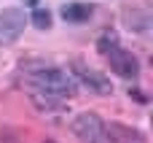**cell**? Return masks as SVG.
I'll return each instance as SVG.
<instances>
[{
    "label": "cell",
    "mask_w": 153,
    "mask_h": 143,
    "mask_svg": "<svg viewBox=\"0 0 153 143\" xmlns=\"http://www.w3.org/2000/svg\"><path fill=\"white\" fill-rule=\"evenodd\" d=\"M108 62H110V70H113L116 76L126 78V81H132V78L140 76V62H137V57H134L132 51H126V49H116L113 54H108Z\"/></svg>",
    "instance_id": "cell-5"
},
{
    "label": "cell",
    "mask_w": 153,
    "mask_h": 143,
    "mask_svg": "<svg viewBox=\"0 0 153 143\" xmlns=\"http://www.w3.org/2000/svg\"><path fill=\"white\" fill-rule=\"evenodd\" d=\"M148 22H151V14L148 11H134V19H129L126 24L132 30H148Z\"/></svg>",
    "instance_id": "cell-10"
},
{
    "label": "cell",
    "mask_w": 153,
    "mask_h": 143,
    "mask_svg": "<svg viewBox=\"0 0 153 143\" xmlns=\"http://www.w3.org/2000/svg\"><path fill=\"white\" fill-rule=\"evenodd\" d=\"M73 78H75V84L86 87L89 92H94V95H100V97H108V95L113 92L110 81H108L100 70H94V68H89V65H83V62H73Z\"/></svg>",
    "instance_id": "cell-3"
},
{
    "label": "cell",
    "mask_w": 153,
    "mask_h": 143,
    "mask_svg": "<svg viewBox=\"0 0 153 143\" xmlns=\"http://www.w3.org/2000/svg\"><path fill=\"white\" fill-rule=\"evenodd\" d=\"M91 14H94V5H89V3H67V5H62V19L70 22V24H83V22L91 19Z\"/></svg>",
    "instance_id": "cell-6"
},
{
    "label": "cell",
    "mask_w": 153,
    "mask_h": 143,
    "mask_svg": "<svg viewBox=\"0 0 153 143\" xmlns=\"http://www.w3.org/2000/svg\"><path fill=\"white\" fill-rule=\"evenodd\" d=\"M27 22H32L38 30H51V14L43 11V8H35L32 11V19H27Z\"/></svg>",
    "instance_id": "cell-9"
},
{
    "label": "cell",
    "mask_w": 153,
    "mask_h": 143,
    "mask_svg": "<svg viewBox=\"0 0 153 143\" xmlns=\"http://www.w3.org/2000/svg\"><path fill=\"white\" fill-rule=\"evenodd\" d=\"M30 97H32L35 108H38V111H43V114H51V111H62V100H56V97H51V95H40V92H32Z\"/></svg>",
    "instance_id": "cell-7"
},
{
    "label": "cell",
    "mask_w": 153,
    "mask_h": 143,
    "mask_svg": "<svg viewBox=\"0 0 153 143\" xmlns=\"http://www.w3.org/2000/svg\"><path fill=\"white\" fill-rule=\"evenodd\" d=\"M70 130H73V135L81 143H110L108 141V124H105L97 114H91V111L78 114V116L73 119Z\"/></svg>",
    "instance_id": "cell-2"
},
{
    "label": "cell",
    "mask_w": 153,
    "mask_h": 143,
    "mask_svg": "<svg viewBox=\"0 0 153 143\" xmlns=\"http://www.w3.org/2000/svg\"><path fill=\"white\" fill-rule=\"evenodd\" d=\"M27 27V16L22 8H3L0 11V46H11Z\"/></svg>",
    "instance_id": "cell-4"
},
{
    "label": "cell",
    "mask_w": 153,
    "mask_h": 143,
    "mask_svg": "<svg viewBox=\"0 0 153 143\" xmlns=\"http://www.w3.org/2000/svg\"><path fill=\"white\" fill-rule=\"evenodd\" d=\"M116 49H121V43H118V35H116L113 30H105V32L97 38V51L108 57V54H113Z\"/></svg>",
    "instance_id": "cell-8"
},
{
    "label": "cell",
    "mask_w": 153,
    "mask_h": 143,
    "mask_svg": "<svg viewBox=\"0 0 153 143\" xmlns=\"http://www.w3.org/2000/svg\"><path fill=\"white\" fill-rule=\"evenodd\" d=\"M30 87L32 92H40V95H51L56 100H65V97H73L78 92V84L73 78L70 70H62V68H38L30 73Z\"/></svg>",
    "instance_id": "cell-1"
},
{
    "label": "cell",
    "mask_w": 153,
    "mask_h": 143,
    "mask_svg": "<svg viewBox=\"0 0 153 143\" xmlns=\"http://www.w3.org/2000/svg\"><path fill=\"white\" fill-rule=\"evenodd\" d=\"M24 5H38V0H24Z\"/></svg>",
    "instance_id": "cell-11"
}]
</instances>
